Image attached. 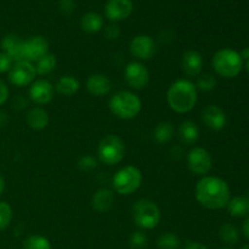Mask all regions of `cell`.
<instances>
[{
  "label": "cell",
  "instance_id": "23",
  "mask_svg": "<svg viewBox=\"0 0 249 249\" xmlns=\"http://www.w3.org/2000/svg\"><path fill=\"white\" fill-rule=\"evenodd\" d=\"M80 27L85 33H99L104 28V18L97 12H88L80 19Z\"/></svg>",
  "mask_w": 249,
  "mask_h": 249
},
{
  "label": "cell",
  "instance_id": "20",
  "mask_svg": "<svg viewBox=\"0 0 249 249\" xmlns=\"http://www.w3.org/2000/svg\"><path fill=\"white\" fill-rule=\"evenodd\" d=\"M49 121L50 117L46 109L41 108V107H33L28 111L26 116V122L28 124L29 128L32 130L41 131L49 125Z\"/></svg>",
  "mask_w": 249,
  "mask_h": 249
},
{
  "label": "cell",
  "instance_id": "26",
  "mask_svg": "<svg viewBox=\"0 0 249 249\" xmlns=\"http://www.w3.org/2000/svg\"><path fill=\"white\" fill-rule=\"evenodd\" d=\"M56 65H57V60H56V56L53 53H49L45 56L38 60L34 65L36 67V75H46L49 73L53 72L55 70Z\"/></svg>",
  "mask_w": 249,
  "mask_h": 249
},
{
  "label": "cell",
  "instance_id": "43",
  "mask_svg": "<svg viewBox=\"0 0 249 249\" xmlns=\"http://www.w3.org/2000/svg\"><path fill=\"white\" fill-rule=\"evenodd\" d=\"M246 70H247V72L249 73V60L246 61Z\"/></svg>",
  "mask_w": 249,
  "mask_h": 249
},
{
  "label": "cell",
  "instance_id": "29",
  "mask_svg": "<svg viewBox=\"0 0 249 249\" xmlns=\"http://www.w3.org/2000/svg\"><path fill=\"white\" fill-rule=\"evenodd\" d=\"M23 249H53L50 241L41 235H31L23 241Z\"/></svg>",
  "mask_w": 249,
  "mask_h": 249
},
{
  "label": "cell",
  "instance_id": "14",
  "mask_svg": "<svg viewBox=\"0 0 249 249\" xmlns=\"http://www.w3.org/2000/svg\"><path fill=\"white\" fill-rule=\"evenodd\" d=\"M133 10L131 0H108L105 5V15L112 22L124 21L130 16Z\"/></svg>",
  "mask_w": 249,
  "mask_h": 249
},
{
  "label": "cell",
  "instance_id": "11",
  "mask_svg": "<svg viewBox=\"0 0 249 249\" xmlns=\"http://www.w3.org/2000/svg\"><path fill=\"white\" fill-rule=\"evenodd\" d=\"M129 51L140 62L148 61L155 56L156 43L152 36H147V34H139L131 39Z\"/></svg>",
  "mask_w": 249,
  "mask_h": 249
},
{
  "label": "cell",
  "instance_id": "35",
  "mask_svg": "<svg viewBox=\"0 0 249 249\" xmlns=\"http://www.w3.org/2000/svg\"><path fill=\"white\" fill-rule=\"evenodd\" d=\"M119 34H121V29H119L118 24L111 23L105 28V36L108 40H116V39H118Z\"/></svg>",
  "mask_w": 249,
  "mask_h": 249
},
{
  "label": "cell",
  "instance_id": "17",
  "mask_svg": "<svg viewBox=\"0 0 249 249\" xmlns=\"http://www.w3.org/2000/svg\"><path fill=\"white\" fill-rule=\"evenodd\" d=\"M87 89L92 96L102 97L111 92L112 83L107 75L102 74V73H94L88 77Z\"/></svg>",
  "mask_w": 249,
  "mask_h": 249
},
{
  "label": "cell",
  "instance_id": "18",
  "mask_svg": "<svg viewBox=\"0 0 249 249\" xmlns=\"http://www.w3.org/2000/svg\"><path fill=\"white\" fill-rule=\"evenodd\" d=\"M2 53H7L14 60V62H21L23 61V39L19 38L16 34H7L1 39Z\"/></svg>",
  "mask_w": 249,
  "mask_h": 249
},
{
  "label": "cell",
  "instance_id": "5",
  "mask_svg": "<svg viewBox=\"0 0 249 249\" xmlns=\"http://www.w3.org/2000/svg\"><path fill=\"white\" fill-rule=\"evenodd\" d=\"M134 223L141 230H152L160 224L162 214L157 203L148 198H140L131 208Z\"/></svg>",
  "mask_w": 249,
  "mask_h": 249
},
{
  "label": "cell",
  "instance_id": "42",
  "mask_svg": "<svg viewBox=\"0 0 249 249\" xmlns=\"http://www.w3.org/2000/svg\"><path fill=\"white\" fill-rule=\"evenodd\" d=\"M4 190H5V179L2 178V175L0 174V196L2 195Z\"/></svg>",
  "mask_w": 249,
  "mask_h": 249
},
{
  "label": "cell",
  "instance_id": "36",
  "mask_svg": "<svg viewBox=\"0 0 249 249\" xmlns=\"http://www.w3.org/2000/svg\"><path fill=\"white\" fill-rule=\"evenodd\" d=\"M74 7H75V4L73 0H61L60 1V9L63 14L66 15L72 14Z\"/></svg>",
  "mask_w": 249,
  "mask_h": 249
},
{
  "label": "cell",
  "instance_id": "41",
  "mask_svg": "<svg viewBox=\"0 0 249 249\" xmlns=\"http://www.w3.org/2000/svg\"><path fill=\"white\" fill-rule=\"evenodd\" d=\"M240 55H241V57H242L243 62H245V61H248L249 60V48L243 49V50L240 53Z\"/></svg>",
  "mask_w": 249,
  "mask_h": 249
},
{
  "label": "cell",
  "instance_id": "6",
  "mask_svg": "<svg viewBox=\"0 0 249 249\" xmlns=\"http://www.w3.org/2000/svg\"><path fill=\"white\" fill-rule=\"evenodd\" d=\"M142 184V173L134 165L121 168L112 178V186L116 194L121 196H130L138 191Z\"/></svg>",
  "mask_w": 249,
  "mask_h": 249
},
{
  "label": "cell",
  "instance_id": "45",
  "mask_svg": "<svg viewBox=\"0 0 249 249\" xmlns=\"http://www.w3.org/2000/svg\"><path fill=\"white\" fill-rule=\"evenodd\" d=\"M220 249H230V248H220Z\"/></svg>",
  "mask_w": 249,
  "mask_h": 249
},
{
  "label": "cell",
  "instance_id": "28",
  "mask_svg": "<svg viewBox=\"0 0 249 249\" xmlns=\"http://www.w3.org/2000/svg\"><path fill=\"white\" fill-rule=\"evenodd\" d=\"M157 247L158 249H180L181 241L177 233L165 232L158 237Z\"/></svg>",
  "mask_w": 249,
  "mask_h": 249
},
{
  "label": "cell",
  "instance_id": "33",
  "mask_svg": "<svg viewBox=\"0 0 249 249\" xmlns=\"http://www.w3.org/2000/svg\"><path fill=\"white\" fill-rule=\"evenodd\" d=\"M77 167L82 172H92V170L97 168V160L94 156L84 155L78 160Z\"/></svg>",
  "mask_w": 249,
  "mask_h": 249
},
{
  "label": "cell",
  "instance_id": "24",
  "mask_svg": "<svg viewBox=\"0 0 249 249\" xmlns=\"http://www.w3.org/2000/svg\"><path fill=\"white\" fill-rule=\"evenodd\" d=\"M174 135V126L169 122H160L153 129V139L157 143H168Z\"/></svg>",
  "mask_w": 249,
  "mask_h": 249
},
{
  "label": "cell",
  "instance_id": "7",
  "mask_svg": "<svg viewBox=\"0 0 249 249\" xmlns=\"http://www.w3.org/2000/svg\"><path fill=\"white\" fill-rule=\"evenodd\" d=\"M125 143L114 134L104 136L97 146V158L106 165L119 164L125 157Z\"/></svg>",
  "mask_w": 249,
  "mask_h": 249
},
{
  "label": "cell",
  "instance_id": "34",
  "mask_svg": "<svg viewBox=\"0 0 249 249\" xmlns=\"http://www.w3.org/2000/svg\"><path fill=\"white\" fill-rule=\"evenodd\" d=\"M14 63V60L7 53H2V51L0 53V73H9Z\"/></svg>",
  "mask_w": 249,
  "mask_h": 249
},
{
  "label": "cell",
  "instance_id": "19",
  "mask_svg": "<svg viewBox=\"0 0 249 249\" xmlns=\"http://www.w3.org/2000/svg\"><path fill=\"white\" fill-rule=\"evenodd\" d=\"M114 201H116L114 192L107 187H101L92 195L91 206L99 213H106V212L111 211Z\"/></svg>",
  "mask_w": 249,
  "mask_h": 249
},
{
  "label": "cell",
  "instance_id": "30",
  "mask_svg": "<svg viewBox=\"0 0 249 249\" xmlns=\"http://www.w3.org/2000/svg\"><path fill=\"white\" fill-rule=\"evenodd\" d=\"M216 79L213 74L211 73H201V74L197 77L196 80V88L197 90L199 91H204V92H208L212 91L216 88Z\"/></svg>",
  "mask_w": 249,
  "mask_h": 249
},
{
  "label": "cell",
  "instance_id": "22",
  "mask_svg": "<svg viewBox=\"0 0 249 249\" xmlns=\"http://www.w3.org/2000/svg\"><path fill=\"white\" fill-rule=\"evenodd\" d=\"M80 89V83L73 75H63L57 80L55 85V91L62 96H73Z\"/></svg>",
  "mask_w": 249,
  "mask_h": 249
},
{
  "label": "cell",
  "instance_id": "25",
  "mask_svg": "<svg viewBox=\"0 0 249 249\" xmlns=\"http://www.w3.org/2000/svg\"><path fill=\"white\" fill-rule=\"evenodd\" d=\"M226 208H228V212L230 213L231 216H235V218L245 216L246 214L249 213L248 198H246V197H233V198H230Z\"/></svg>",
  "mask_w": 249,
  "mask_h": 249
},
{
  "label": "cell",
  "instance_id": "38",
  "mask_svg": "<svg viewBox=\"0 0 249 249\" xmlns=\"http://www.w3.org/2000/svg\"><path fill=\"white\" fill-rule=\"evenodd\" d=\"M182 249H208L207 246H204L203 243L201 242H197V241H189L186 242V245L184 246Z\"/></svg>",
  "mask_w": 249,
  "mask_h": 249
},
{
  "label": "cell",
  "instance_id": "31",
  "mask_svg": "<svg viewBox=\"0 0 249 249\" xmlns=\"http://www.w3.org/2000/svg\"><path fill=\"white\" fill-rule=\"evenodd\" d=\"M12 208L7 202L0 201V231L5 230L10 226L12 221Z\"/></svg>",
  "mask_w": 249,
  "mask_h": 249
},
{
  "label": "cell",
  "instance_id": "3",
  "mask_svg": "<svg viewBox=\"0 0 249 249\" xmlns=\"http://www.w3.org/2000/svg\"><path fill=\"white\" fill-rule=\"evenodd\" d=\"M108 107L114 117L123 121H130L140 114L142 101L135 92L122 90L112 95L108 101Z\"/></svg>",
  "mask_w": 249,
  "mask_h": 249
},
{
  "label": "cell",
  "instance_id": "12",
  "mask_svg": "<svg viewBox=\"0 0 249 249\" xmlns=\"http://www.w3.org/2000/svg\"><path fill=\"white\" fill-rule=\"evenodd\" d=\"M23 61L36 63L49 53V41L43 36H34L23 40Z\"/></svg>",
  "mask_w": 249,
  "mask_h": 249
},
{
  "label": "cell",
  "instance_id": "4",
  "mask_svg": "<svg viewBox=\"0 0 249 249\" xmlns=\"http://www.w3.org/2000/svg\"><path fill=\"white\" fill-rule=\"evenodd\" d=\"M212 66L215 73L225 79H232L241 73L243 60L240 53L233 49L224 48L216 51L212 58Z\"/></svg>",
  "mask_w": 249,
  "mask_h": 249
},
{
  "label": "cell",
  "instance_id": "21",
  "mask_svg": "<svg viewBox=\"0 0 249 249\" xmlns=\"http://www.w3.org/2000/svg\"><path fill=\"white\" fill-rule=\"evenodd\" d=\"M179 138L185 145H195L199 139V128L195 122L185 121L179 125Z\"/></svg>",
  "mask_w": 249,
  "mask_h": 249
},
{
  "label": "cell",
  "instance_id": "16",
  "mask_svg": "<svg viewBox=\"0 0 249 249\" xmlns=\"http://www.w3.org/2000/svg\"><path fill=\"white\" fill-rule=\"evenodd\" d=\"M203 68V56L197 50H187L182 55L181 70L187 77H198Z\"/></svg>",
  "mask_w": 249,
  "mask_h": 249
},
{
  "label": "cell",
  "instance_id": "15",
  "mask_svg": "<svg viewBox=\"0 0 249 249\" xmlns=\"http://www.w3.org/2000/svg\"><path fill=\"white\" fill-rule=\"evenodd\" d=\"M202 122L207 125V128L214 131H220L226 125V114L223 109L216 105H207L201 113Z\"/></svg>",
  "mask_w": 249,
  "mask_h": 249
},
{
  "label": "cell",
  "instance_id": "44",
  "mask_svg": "<svg viewBox=\"0 0 249 249\" xmlns=\"http://www.w3.org/2000/svg\"><path fill=\"white\" fill-rule=\"evenodd\" d=\"M241 249H249V245H245Z\"/></svg>",
  "mask_w": 249,
  "mask_h": 249
},
{
  "label": "cell",
  "instance_id": "37",
  "mask_svg": "<svg viewBox=\"0 0 249 249\" xmlns=\"http://www.w3.org/2000/svg\"><path fill=\"white\" fill-rule=\"evenodd\" d=\"M7 99H9V88L0 79V106H2L7 101Z\"/></svg>",
  "mask_w": 249,
  "mask_h": 249
},
{
  "label": "cell",
  "instance_id": "39",
  "mask_svg": "<svg viewBox=\"0 0 249 249\" xmlns=\"http://www.w3.org/2000/svg\"><path fill=\"white\" fill-rule=\"evenodd\" d=\"M7 122H9V117H7V114L5 113V112L0 111V128L6 125Z\"/></svg>",
  "mask_w": 249,
  "mask_h": 249
},
{
  "label": "cell",
  "instance_id": "40",
  "mask_svg": "<svg viewBox=\"0 0 249 249\" xmlns=\"http://www.w3.org/2000/svg\"><path fill=\"white\" fill-rule=\"evenodd\" d=\"M242 232H243V235L246 236V238H248L249 240V218L245 221V224H243Z\"/></svg>",
  "mask_w": 249,
  "mask_h": 249
},
{
  "label": "cell",
  "instance_id": "10",
  "mask_svg": "<svg viewBox=\"0 0 249 249\" xmlns=\"http://www.w3.org/2000/svg\"><path fill=\"white\" fill-rule=\"evenodd\" d=\"M36 72L33 63L21 61V62H15L12 65L11 70L7 73L9 82L17 88H23L27 85H31L36 80Z\"/></svg>",
  "mask_w": 249,
  "mask_h": 249
},
{
  "label": "cell",
  "instance_id": "2",
  "mask_svg": "<svg viewBox=\"0 0 249 249\" xmlns=\"http://www.w3.org/2000/svg\"><path fill=\"white\" fill-rule=\"evenodd\" d=\"M198 100V90L189 79H178L167 91V102L170 109L179 114L189 113L195 108Z\"/></svg>",
  "mask_w": 249,
  "mask_h": 249
},
{
  "label": "cell",
  "instance_id": "9",
  "mask_svg": "<svg viewBox=\"0 0 249 249\" xmlns=\"http://www.w3.org/2000/svg\"><path fill=\"white\" fill-rule=\"evenodd\" d=\"M124 79L134 90H142L150 82V72L140 61H131L124 70Z\"/></svg>",
  "mask_w": 249,
  "mask_h": 249
},
{
  "label": "cell",
  "instance_id": "1",
  "mask_svg": "<svg viewBox=\"0 0 249 249\" xmlns=\"http://www.w3.org/2000/svg\"><path fill=\"white\" fill-rule=\"evenodd\" d=\"M196 199L202 207L211 211L226 208L231 198L230 187L225 180L216 177H202L195 189Z\"/></svg>",
  "mask_w": 249,
  "mask_h": 249
},
{
  "label": "cell",
  "instance_id": "27",
  "mask_svg": "<svg viewBox=\"0 0 249 249\" xmlns=\"http://www.w3.org/2000/svg\"><path fill=\"white\" fill-rule=\"evenodd\" d=\"M219 237L226 245H236L240 240V232L235 225L230 223H225L219 229Z\"/></svg>",
  "mask_w": 249,
  "mask_h": 249
},
{
  "label": "cell",
  "instance_id": "8",
  "mask_svg": "<svg viewBox=\"0 0 249 249\" xmlns=\"http://www.w3.org/2000/svg\"><path fill=\"white\" fill-rule=\"evenodd\" d=\"M186 163L190 172L198 177H206L212 170L213 158L208 150L199 146H195L189 151L186 156Z\"/></svg>",
  "mask_w": 249,
  "mask_h": 249
},
{
  "label": "cell",
  "instance_id": "46",
  "mask_svg": "<svg viewBox=\"0 0 249 249\" xmlns=\"http://www.w3.org/2000/svg\"><path fill=\"white\" fill-rule=\"evenodd\" d=\"M248 202H249V198H248Z\"/></svg>",
  "mask_w": 249,
  "mask_h": 249
},
{
  "label": "cell",
  "instance_id": "32",
  "mask_svg": "<svg viewBox=\"0 0 249 249\" xmlns=\"http://www.w3.org/2000/svg\"><path fill=\"white\" fill-rule=\"evenodd\" d=\"M148 245V237L143 231H135L129 237V246L131 249H145Z\"/></svg>",
  "mask_w": 249,
  "mask_h": 249
},
{
  "label": "cell",
  "instance_id": "13",
  "mask_svg": "<svg viewBox=\"0 0 249 249\" xmlns=\"http://www.w3.org/2000/svg\"><path fill=\"white\" fill-rule=\"evenodd\" d=\"M55 87L46 79H36L31 84L28 96L38 106H44L53 101L55 96Z\"/></svg>",
  "mask_w": 249,
  "mask_h": 249
}]
</instances>
